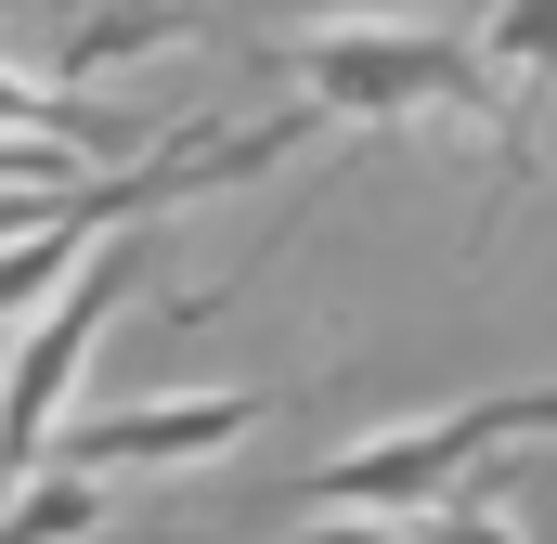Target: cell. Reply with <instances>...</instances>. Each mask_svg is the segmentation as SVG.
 <instances>
[{"label": "cell", "mask_w": 557, "mask_h": 544, "mask_svg": "<svg viewBox=\"0 0 557 544\" xmlns=\"http://www.w3.org/2000/svg\"><path fill=\"white\" fill-rule=\"evenodd\" d=\"M273 415V390H195V403H117V415H65L52 454L91 467V480H131V467H221L247 428ZM39 454V467H52Z\"/></svg>", "instance_id": "4"}, {"label": "cell", "mask_w": 557, "mask_h": 544, "mask_svg": "<svg viewBox=\"0 0 557 544\" xmlns=\"http://www.w3.org/2000/svg\"><path fill=\"white\" fill-rule=\"evenodd\" d=\"M506 454V390L493 403H454V415H416V428H376V441H350V454H324L311 467V506L337 519H403V506H441L454 480H480Z\"/></svg>", "instance_id": "3"}, {"label": "cell", "mask_w": 557, "mask_h": 544, "mask_svg": "<svg viewBox=\"0 0 557 544\" xmlns=\"http://www.w3.org/2000/svg\"><path fill=\"white\" fill-rule=\"evenodd\" d=\"M156 260V234L143 221H104L78 260L52 272V311L13 337V363H0V480H26L39 454H52V428L78 403V363H91V337L117 324V298H131V272Z\"/></svg>", "instance_id": "1"}, {"label": "cell", "mask_w": 557, "mask_h": 544, "mask_svg": "<svg viewBox=\"0 0 557 544\" xmlns=\"http://www.w3.org/2000/svg\"><path fill=\"white\" fill-rule=\"evenodd\" d=\"M311 544H389V519H350V506H337V532H311Z\"/></svg>", "instance_id": "11"}, {"label": "cell", "mask_w": 557, "mask_h": 544, "mask_svg": "<svg viewBox=\"0 0 557 544\" xmlns=\"http://www.w3.org/2000/svg\"><path fill=\"white\" fill-rule=\"evenodd\" d=\"M506 441H557V390H506Z\"/></svg>", "instance_id": "10"}, {"label": "cell", "mask_w": 557, "mask_h": 544, "mask_svg": "<svg viewBox=\"0 0 557 544\" xmlns=\"http://www.w3.org/2000/svg\"><path fill=\"white\" fill-rule=\"evenodd\" d=\"M389 544H403V519H389Z\"/></svg>", "instance_id": "13"}, {"label": "cell", "mask_w": 557, "mask_h": 544, "mask_svg": "<svg viewBox=\"0 0 557 544\" xmlns=\"http://www.w3.org/2000/svg\"><path fill=\"white\" fill-rule=\"evenodd\" d=\"M0 131L78 143V156H131V131H117L104 104H78V91H39V78H13V65H0Z\"/></svg>", "instance_id": "8"}, {"label": "cell", "mask_w": 557, "mask_h": 544, "mask_svg": "<svg viewBox=\"0 0 557 544\" xmlns=\"http://www.w3.org/2000/svg\"><path fill=\"white\" fill-rule=\"evenodd\" d=\"M480 65H493L506 169H519V143H532V91H557V0H493V13H480Z\"/></svg>", "instance_id": "6"}, {"label": "cell", "mask_w": 557, "mask_h": 544, "mask_svg": "<svg viewBox=\"0 0 557 544\" xmlns=\"http://www.w3.org/2000/svg\"><path fill=\"white\" fill-rule=\"evenodd\" d=\"M0 13H78V0H0Z\"/></svg>", "instance_id": "12"}, {"label": "cell", "mask_w": 557, "mask_h": 544, "mask_svg": "<svg viewBox=\"0 0 557 544\" xmlns=\"http://www.w3.org/2000/svg\"><path fill=\"white\" fill-rule=\"evenodd\" d=\"M403 544H519V519H506V506H480V493L454 480L441 506H403Z\"/></svg>", "instance_id": "9"}, {"label": "cell", "mask_w": 557, "mask_h": 544, "mask_svg": "<svg viewBox=\"0 0 557 544\" xmlns=\"http://www.w3.org/2000/svg\"><path fill=\"white\" fill-rule=\"evenodd\" d=\"M169 39H195V0H78V13H52V52L39 65L91 91V65H143Z\"/></svg>", "instance_id": "5"}, {"label": "cell", "mask_w": 557, "mask_h": 544, "mask_svg": "<svg viewBox=\"0 0 557 544\" xmlns=\"http://www.w3.org/2000/svg\"><path fill=\"white\" fill-rule=\"evenodd\" d=\"M285 65H298V91H311L324 118H350V131H376V118H493V131H506L480 39H441V26H324V39H298Z\"/></svg>", "instance_id": "2"}, {"label": "cell", "mask_w": 557, "mask_h": 544, "mask_svg": "<svg viewBox=\"0 0 557 544\" xmlns=\"http://www.w3.org/2000/svg\"><path fill=\"white\" fill-rule=\"evenodd\" d=\"M104 532V480L91 467H26V480H0V544H91Z\"/></svg>", "instance_id": "7"}]
</instances>
